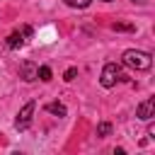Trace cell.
<instances>
[{"label":"cell","mask_w":155,"mask_h":155,"mask_svg":"<svg viewBox=\"0 0 155 155\" xmlns=\"http://www.w3.org/2000/svg\"><path fill=\"white\" fill-rule=\"evenodd\" d=\"M5 44H7V48H19V46L24 44V36H22L19 31H12V34L7 36V41H5Z\"/></svg>","instance_id":"8992f818"},{"label":"cell","mask_w":155,"mask_h":155,"mask_svg":"<svg viewBox=\"0 0 155 155\" xmlns=\"http://www.w3.org/2000/svg\"><path fill=\"white\" fill-rule=\"evenodd\" d=\"M92 0H65V5L68 7H87Z\"/></svg>","instance_id":"30bf717a"},{"label":"cell","mask_w":155,"mask_h":155,"mask_svg":"<svg viewBox=\"0 0 155 155\" xmlns=\"http://www.w3.org/2000/svg\"><path fill=\"white\" fill-rule=\"evenodd\" d=\"M104 2H111V0H104Z\"/></svg>","instance_id":"9a60e30c"},{"label":"cell","mask_w":155,"mask_h":155,"mask_svg":"<svg viewBox=\"0 0 155 155\" xmlns=\"http://www.w3.org/2000/svg\"><path fill=\"white\" fill-rule=\"evenodd\" d=\"M109 133H111V124H109V121H102V124L97 126V136H99V138H107Z\"/></svg>","instance_id":"ba28073f"},{"label":"cell","mask_w":155,"mask_h":155,"mask_svg":"<svg viewBox=\"0 0 155 155\" xmlns=\"http://www.w3.org/2000/svg\"><path fill=\"white\" fill-rule=\"evenodd\" d=\"M34 102H27L24 107H22V111L17 114V119H15V128L17 131H24V128H29V124H31V114H34Z\"/></svg>","instance_id":"3957f363"},{"label":"cell","mask_w":155,"mask_h":155,"mask_svg":"<svg viewBox=\"0 0 155 155\" xmlns=\"http://www.w3.org/2000/svg\"><path fill=\"white\" fill-rule=\"evenodd\" d=\"M44 109H46L48 114H53V116H65V107H63L61 102H48Z\"/></svg>","instance_id":"52a82bcc"},{"label":"cell","mask_w":155,"mask_h":155,"mask_svg":"<svg viewBox=\"0 0 155 155\" xmlns=\"http://www.w3.org/2000/svg\"><path fill=\"white\" fill-rule=\"evenodd\" d=\"M133 2H143V0H133Z\"/></svg>","instance_id":"5bb4252c"},{"label":"cell","mask_w":155,"mask_h":155,"mask_svg":"<svg viewBox=\"0 0 155 155\" xmlns=\"http://www.w3.org/2000/svg\"><path fill=\"white\" fill-rule=\"evenodd\" d=\"M36 78L44 80V82H48V80H51V68H48V65H41V68L36 70Z\"/></svg>","instance_id":"9c48e42d"},{"label":"cell","mask_w":155,"mask_h":155,"mask_svg":"<svg viewBox=\"0 0 155 155\" xmlns=\"http://www.w3.org/2000/svg\"><path fill=\"white\" fill-rule=\"evenodd\" d=\"M124 63H126L128 68H136V70H148L150 63H153V58H150V53H145V51L128 48V51H124Z\"/></svg>","instance_id":"6da1fadb"},{"label":"cell","mask_w":155,"mask_h":155,"mask_svg":"<svg viewBox=\"0 0 155 155\" xmlns=\"http://www.w3.org/2000/svg\"><path fill=\"white\" fill-rule=\"evenodd\" d=\"M36 70H39V65H34L31 61H24L22 63V80L24 82H34L36 80Z\"/></svg>","instance_id":"5b68a950"},{"label":"cell","mask_w":155,"mask_h":155,"mask_svg":"<svg viewBox=\"0 0 155 155\" xmlns=\"http://www.w3.org/2000/svg\"><path fill=\"white\" fill-rule=\"evenodd\" d=\"M119 80H126V75L121 73V68H119L116 63H107V65L102 68V78H99L102 87H114Z\"/></svg>","instance_id":"7a4b0ae2"},{"label":"cell","mask_w":155,"mask_h":155,"mask_svg":"<svg viewBox=\"0 0 155 155\" xmlns=\"http://www.w3.org/2000/svg\"><path fill=\"white\" fill-rule=\"evenodd\" d=\"M136 116H138V119H143V121L153 119V116H155V99L150 97V99L140 102V104H138V109H136Z\"/></svg>","instance_id":"277c9868"},{"label":"cell","mask_w":155,"mask_h":155,"mask_svg":"<svg viewBox=\"0 0 155 155\" xmlns=\"http://www.w3.org/2000/svg\"><path fill=\"white\" fill-rule=\"evenodd\" d=\"M75 78H78V68H68V70H65V75H63V80H65V82H73Z\"/></svg>","instance_id":"8fae6325"},{"label":"cell","mask_w":155,"mask_h":155,"mask_svg":"<svg viewBox=\"0 0 155 155\" xmlns=\"http://www.w3.org/2000/svg\"><path fill=\"white\" fill-rule=\"evenodd\" d=\"M31 34H34V31H31V27H24V29H22V36H24V39H29Z\"/></svg>","instance_id":"4fadbf2b"},{"label":"cell","mask_w":155,"mask_h":155,"mask_svg":"<svg viewBox=\"0 0 155 155\" xmlns=\"http://www.w3.org/2000/svg\"><path fill=\"white\" fill-rule=\"evenodd\" d=\"M114 29H119V31H131L133 27H131V24H114Z\"/></svg>","instance_id":"7c38bea8"}]
</instances>
